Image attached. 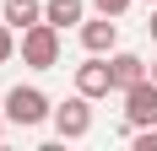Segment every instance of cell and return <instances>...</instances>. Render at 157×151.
Here are the masks:
<instances>
[{
    "mask_svg": "<svg viewBox=\"0 0 157 151\" xmlns=\"http://www.w3.org/2000/svg\"><path fill=\"white\" fill-rule=\"evenodd\" d=\"M22 65H33V70H54L60 65V27L54 22H33L22 32Z\"/></svg>",
    "mask_w": 157,
    "mask_h": 151,
    "instance_id": "cell-1",
    "label": "cell"
},
{
    "mask_svg": "<svg viewBox=\"0 0 157 151\" xmlns=\"http://www.w3.org/2000/svg\"><path fill=\"white\" fill-rule=\"evenodd\" d=\"M0 108H6V119H11V124H22V130H33V124L54 119V103H49L38 87H11Z\"/></svg>",
    "mask_w": 157,
    "mask_h": 151,
    "instance_id": "cell-2",
    "label": "cell"
},
{
    "mask_svg": "<svg viewBox=\"0 0 157 151\" xmlns=\"http://www.w3.org/2000/svg\"><path fill=\"white\" fill-rule=\"evenodd\" d=\"M49 124H54L60 140H87V135H92V97L76 92V97L54 103V119H49Z\"/></svg>",
    "mask_w": 157,
    "mask_h": 151,
    "instance_id": "cell-3",
    "label": "cell"
},
{
    "mask_svg": "<svg viewBox=\"0 0 157 151\" xmlns=\"http://www.w3.org/2000/svg\"><path fill=\"white\" fill-rule=\"evenodd\" d=\"M76 92L81 97H109V92H119L114 87V65H109V54H87V65H76Z\"/></svg>",
    "mask_w": 157,
    "mask_h": 151,
    "instance_id": "cell-4",
    "label": "cell"
},
{
    "mask_svg": "<svg viewBox=\"0 0 157 151\" xmlns=\"http://www.w3.org/2000/svg\"><path fill=\"white\" fill-rule=\"evenodd\" d=\"M125 97V124L130 130H146V124H157V81L146 76V81H136L130 92H119Z\"/></svg>",
    "mask_w": 157,
    "mask_h": 151,
    "instance_id": "cell-5",
    "label": "cell"
},
{
    "mask_svg": "<svg viewBox=\"0 0 157 151\" xmlns=\"http://www.w3.org/2000/svg\"><path fill=\"white\" fill-rule=\"evenodd\" d=\"M81 49H87V54H114V49H119V16H87V22H81Z\"/></svg>",
    "mask_w": 157,
    "mask_h": 151,
    "instance_id": "cell-6",
    "label": "cell"
},
{
    "mask_svg": "<svg viewBox=\"0 0 157 151\" xmlns=\"http://www.w3.org/2000/svg\"><path fill=\"white\" fill-rule=\"evenodd\" d=\"M109 65H114V87H119V92H130L136 81H146V76H152V65H146L141 54H130V49H114Z\"/></svg>",
    "mask_w": 157,
    "mask_h": 151,
    "instance_id": "cell-7",
    "label": "cell"
},
{
    "mask_svg": "<svg viewBox=\"0 0 157 151\" xmlns=\"http://www.w3.org/2000/svg\"><path fill=\"white\" fill-rule=\"evenodd\" d=\"M44 22H54V27H81L87 22V0H44Z\"/></svg>",
    "mask_w": 157,
    "mask_h": 151,
    "instance_id": "cell-8",
    "label": "cell"
},
{
    "mask_svg": "<svg viewBox=\"0 0 157 151\" xmlns=\"http://www.w3.org/2000/svg\"><path fill=\"white\" fill-rule=\"evenodd\" d=\"M0 22H11L16 32H27L33 22H44V0H6V11H0Z\"/></svg>",
    "mask_w": 157,
    "mask_h": 151,
    "instance_id": "cell-9",
    "label": "cell"
},
{
    "mask_svg": "<svg viewBox=\"0 0 157 151\" xmlns=\"http://www.w3.org/2000/svg\"><path fill=\"white\" fill-rule=\"evenodd\" d=\"M16 49H22V43H16V27H11V22H0V65L11 60Z\"/></svg>",
    "mask_w": 157,
    "mask_h": 151,
    "instance_id": "cell-10",
    "label": "cell"
},
{
    "mask_svg": "<svg viewBox=\"0 0 157 151\" xmlns=\"http://www.w3.org/2000/svg\"><path fill=\"white\" fill-rule=\"evenodd\" d=\"M92 6H98V11H103V16H125L130 6H136V0H92Z\"/></svg>",
    "mask_w": 157,
    "mask_h": 151,
    "instance_id": "cell-11",
    "label": "cell"
},
{
    "mask_svg": "<svg viewBox=\"0 0 157 151\" xmlns=\"http://www.w3.org/2000/svg\"><path fill=\"white\" fill-rule=\"evenodd\" d=\"M146 32H152V38H157V6H152V22H146Z\"/></svg>",
    "mask_w": 157,
    "mask_h": 151,
    "instance_id": "cell-12",
    "label": "cell"
},
{
    "mask_svg": "<svg viewBox=\"0 0 157 151\" xmlns=\"http://www.w3.org/2000/svg\"><path fill=\"white\" fill-rule=\"evenodd\" d=\"M6 124H11V119H6V108H0V140H6Z\"/></svg>",
    "mask_w": 157,
    "mask_h": 151,
    "instance_id": "cell-13",
    "label": "cell"
},
{
    "mask_svg": "<svg viewBox=\"0 0 157 151\" xmlns=\"http://www.w3.org/2000/svg\"><path fill=\"white\" fill-rule=\"evenodd\" d=\"M152 81H157V54H152Z\"/></svg>",
    "mask_w": 157,
    "mask_h": 151,
    "instance_id": "cell-14",
    "label": "cell"
},
{
    "mask_svg": "<svg viewBox=\"0 0 157 151\" xmlns=\"http://www.w3.org/2000/svg\"><path fill=\"white\" fill-rule=\"evenodd\" d=\"M146 6H157V0H146Z\"/></svg>",
    "mask_w": 157,
    "mask_h": 151,
    "instance_id": "cell-15",
    "label": "cell"
}]
</instances>
